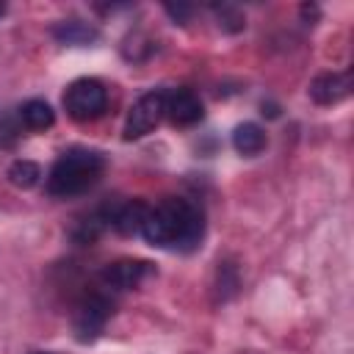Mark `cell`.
<instances>
[{
	"instance_id": "2e32d148",
	"label": "cell",
	"mask_w": 354,
	"mask_h": 354,
	"mask_svg": "<svg viewBox=\"0 0 354 354\" xmlns=\"http://www.w3.org/2000/svg\"><path fill=\"white\" fill-rule=\"evenodd\" d=\"M22 133V122L19 116H0V149H8L17 144Z\"/></svg>"
},
{
	"instance_id": "8992f818",
	"label": "cell",
	"mask_w": 354,
	"mask_h": 354,
	"mask_svg": "<svg viewBox=\"0 0 354 354\" xmlns=\"http://www.w3.org/2000/svg\"><path fill=\"white\" fill-rule=\"evenodd\" d=\"M116 205H119V199H113V202H102V205H97L94 210L77 216V218L72 221V227H69L72 241H75V243H94L105 230L113 227Z\"/></svg>"
},
{
	"instance_id": "5b68a950",
	"label": "cell",
	"mask_w": 354,
	"mask_h": 354,
	"mask_svg": "<svg viewBox=\"0 0 354 354\" xmlns=\"http://www.w3.org/2000/svg\"><path fill=\"white\" fill-rule=\"evenodd\" d=\"M166 113V91H147L141 94L133 108L127 111V122H124V138H141L149 130H155V124L160 122V116Z\"/></svg>"
},
{
	"instance_id": "277c9868",
	"label": "cell",
	"mask_w": 354,
	"mask_h": 354,
	"mask_svg": "<svg viewBox=\"0 0 354 354\" xmlns=\"http://www.w3.org/2000/svg\"><path fill=\"white\" fill-rule=\"evenodd\" d=\"M113 313V304L105 293H88L77 301L75 313H72V332L77 343H91L100 337V332L105 329L108 318Z\"/></svg>"
},
{
	"instance_id": "9a60e30c",
	"label": "cell",
	"mask_w": 354,
	"mask_h": 354,
	"mask_svg": "<svg viewBox=\"0 0 354 354\" xmlns=\"http://www.w3.org/2000/svg\"><path fill=\"white\" fill-rule=\"evenodd\" d=\"M213 14L218 17V28L221 30H227V33H238V30H243V25H246V19H243V11L238 8V6H232V3H216L213 6Z\"/></svg>"
},
{
	"instance_id": "9c48e42d",
	"label": "cell",
	"mask_w": 354,
	"mask_h": 354,
	"mask_svg": "<svg viewBox=\"0 0 354 354\" xmlns=\"http://www.w3.org/2000/svg\"><path fill=\"white\" fill-rule=\"evenodd\" d=\"M166 113H169L171 124L188 127L205 116V108H202V100L191 88H174L166 94Z\"/></svg>"
},
{
	"instance_id": "30bf717a",
	"label": "cell",
	"mask_w": 354,
	"mask_h": 354,
	"mask_svg": "<svg viewBox=\"0 0 354 354\" xmlns=\"http://www.w3.org/2000/svg\"><path fill=\"white\" fill-rule=\"evenodd\" d=\"M53 39L61 41V44H72V47H86V44H94L100 39V30L94 25H88L86 19H61L53 25Z\"/></svg>"
},
{
	"instance_id": "e0dca14e",
	"label": "cell",
	"mask_w": 354,
	"mask_h": 354,
	"mask_svg": "<svg viewBox=\"0 0 354 354\" xmlns=\"http://www.w3.org/2000/svg\"><path fill=\"white\" fill-rule=\"evenodd\" d=\"M163 11H166V14H169L174 22L185 25V19L194 14V6H185V3H177V6H174V3H166V6H163Z\"/></svg>"
},
{
	"instance_id": "44dd1931",
	"label": "cell",
	"mask_w": 354,
	"mask_h": 354,
	"mask_svg": "<svg viewBox=\"0 0 354 354\" xmlns=\"http://www.w3.org/2000/svg\"><path fill=\"white\" fill-rule=\"evenodd\" d=\"M33 354H55V351H33Z\"/></svg>"
},
{
	"instance_id": "7c38bea8",
	"label": "cell",
	"mask_w": 354,
	"mask_h": 354,
	"mask_svg": "<svg viewBox=\"0 0 354 354\" xmlns=\"http://www.w3.org/2000/svg\"><path fill=\"white\" fill-rule=\"evenodd\" d=\"M266 130L257 124V122H243V124H238L235 127V133H232V147H235V152L238 155H243V158H254V155H260L263 149H266Z\"/></svg>"
},
{
	"instance_id": "d6986e66",
	"label": "cell",
	"mask_w": 354,
	"mask_h": 354,
	"mask_svg": "<svg viewBox=\"0 0 354 354\" xmlns=\"http://www.w3.org/2000/svg\"><path fill=\"white\" fill-rule=\"evenodd\" d=\"M260 113L268 116V119H277V116H279V105H274V102H263V105H260Z\"/></svg>"
},
{
	"instance_id": "3957f363",
	"label": "cell",
	"mask_w": 354,
	"mask_h": 354,
	"mask_svg": "<svg viewBox=\"0 0 354 354\" xmlns=\"http://www.w3.org/2000/svg\"><path fill=\"white\" fill-rule=\"evenodd\" d=\"M64 108L75 122H94L108 108V88L97 77H77L64 91Z\"/></svg>"
},
{
	"instance_id": "ba28073f",
	"label": "cell",
	"mask_w": 354,
	"mask_h": 354,
	"mask_svg": "<svg viewBox=\"0 0 354 354\" xmlns=\"http://www.w3.org/2000/svg\"><path fill=\"white\" fill-rule=\"evenodd\" d=\"M348 94H351V72H324L310 83V97L318 105H335Z\"/></svg>"
},
{
	"instance_id": "52a82bcc",
	"label": "cell",
	"mask_w": 354,
	"mask_h": 354,
	"mask_svg": "<svg viewBox=\"0 0 354 354\" xmlns=\"http://www.w3.org/2000/svg\"><path fill=\"white\" fill-rule=\"evenodd\" d=\"M152 274H155V266L152 263L127 257V260L111 263L102 271V282H105V288H113V290H133V288H138Z\"/></svg>"
},
{
	"instance_id": "6da1fadb",
	"label": "cell",
	"mask_w": 354,
	"mask_h": 354,
	"mask_svg": "<svg viewBox=\"0 0 354 354\" xmlns=\"http://www.w3.org/2000/svg\"><path fill=\"white\" fill-rule=\"evenodd\" d=\"M147 243L158 249L191 252L205 235V213L196 202L183 196H166L147 210V218L138 232Z\"/></svg>"
},
{
	"instance_id": "7a4b0ae2",
	"label": "cell",
	"mask_w": 354,
	"mask_h": 354,
	"mask_svg": "<svg viewBox=\"0 0 354 354\" xmlns=\"http://www.w3.org/2000/svg\"><path fill=\"white\" fill-rule=\"evenodd\" d=\"M105 171V155L86 147L66 149L47 174V194L55 199H69L86 194Z\"/></svg>"
},
{
	"instance_id": "4fadbf2b",
	"label": "cell",
	"mask_w": 354,
	"mask_h": 354,
	"mask_svg": "<svg viewBox=\"0 0 354 354\" xmlns=\"http://www.w3.org/2000/svg\"><path fill=\"white\" fill-rule=\"evenodd\" d=\"M17 116H19V122H22L28 130H47V127H53V122H55V111H53L50 102H44V100H28V102L17 111Z\"/></svg>"
},
{
	"instance_id": "8fae6325",
	"label": "cell",
	"mask_w": 354,
	"mask_h": 354,
	"mask_svg": "<svg viewBox=\"0 0 354 354\" xmlns=\"http://www.w3.org/2000/svg\"><path fill=\"white\" fill-rule=\"evenodd\" d=\"M147 205L141 199H127V202H119L116 205V213H113V230L122 232V235H138L141 232V224L147 218Z\"/></svg>"
},
{
	"instance_id": "ac0fdd59",
	"label": "cell",
	"mask_w": 354,
	"mask_h": 354,
	"mask_svg": "<svg viewBox=\"0 0 354 354\" xmlns=\"http://www.w3.org/2000/svg\"><path fill=\"white\" fill-rule=\"evenodd\" d=\"M318 14H321V11H318L315 3H304V6H301V19H304L307 25H313V22L318 19Z\"/></svg>"
},
{
	"instance_id": "5bb4252c",
	"label": "cell",
	"mask_w": 354,
	"mask_h": 354,
	"mask_svg": "<svg viewBox=\"0 0 354 354\" xmlns=\"http://www.w3.org/2000/svg\"><path fill=\"white\" fill-rule=\"evenodd\" d=\"M39 177H41V169H39V163H33V160H14V163L8 166V180H11V185H17V188H22V191L33 188V185L39 183Z\"/></svg>"
},
{
	"instance_id": "ffe728a7",
	"label": "cell",
	"mask_w": 354,
	"mask_h": 354,
	"mask_svg": "<svg viewBox=\"0 0 354 354\" xmlns=\"http://www.w3.org/2000/svg\"><path fill=\"white\" fill-rule=\"evenodd\" d=\"M3 14H6V3H0V17H3Z\"/></svg>"
}]
</instances>
